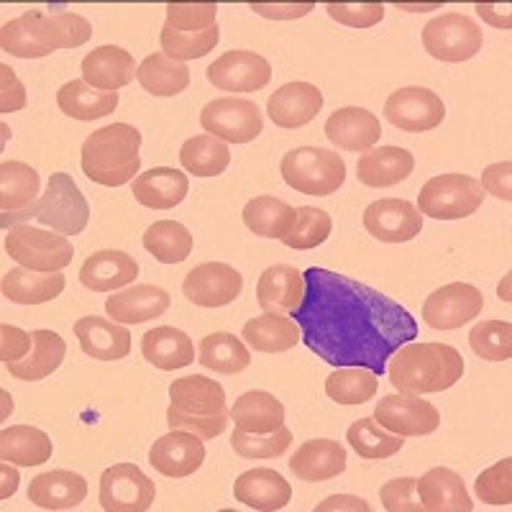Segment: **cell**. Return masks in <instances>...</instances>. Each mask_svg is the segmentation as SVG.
I'll use <instances>...</instances> for the list:
<instances>
[{
    "mask_svg": "<svg viewBox=\"0 0 512 512\" xmlns=\"http://www.w3.org/2000/svg\"><path fill=\"white\" fill-rule=\"evenodd\" d=\"M305 295L295 320L300 338L331 367H361L382 377L400 346L418 338L413 315L392 297L331 269L303 272Z\"/></svg>",
    "mask_w": 512,
    "mask_h": 512,
    "instance_id": "obj_1",
    "label": "cell"
},
{
    "mask_svg": "<svg viewBox=\"0 0 512 512\" xmlns=\"http://www.w3.org/2000/svg\"><path fill=\"white\" fill-rule=\"evenodd\" d=\"M90 36L93 26L80 13L26 11L3 26L0 47L18 59H41L57 49L82 47L88 44Z\"/></svg>",
    "mask_w": 512,
    "mask_h": 512,
    "instance_id": "obj_2",
    "label": "cell"
},
{
    "mask_svg": "<svg viewBox=\"0 0 512 512\" xmlns=\"http://www.w3.org/2000/svg\"><path fill=\"white\" fill-rule=\"evenodd\" d=\"M392 387L405 395L451 390L464 377V356L448 344H405L387 361Z\"/></svg>",
    "mask_w": 512,
    "mask_h": 512,
    "instance_id": "obj_3",
    "label": "cell"
},
{
    "mask_svg": "<svg viewBox=\"0 0 512 512\" xmlns=\"http://www.w3.org/2000/svg\"><path fill=\"white\" fill-rule=\"evenodd\" d=\"M167 425L169 431H190L203 441H213L226 433L231 410L226 408V390L216 379L190 374L169 384Z\"/></svg>",
    "mask_w": 512,
    "mask_h": 512,
    "instance_id": "obj_4",
    "label": "cell"
},
{
    "mask_svg": "<svg viewBox=\"0 0 512 512\" xmlns=\"http://www.w3.org/2000/svg\"><path fill=\"white\" fill-rule=\"evenodd\" d=\"M141 131L131 123H111L82 141L80 167L103 187H121L141 175Z\"/></svg>",
    "mask_w": 512,
    "mask_h": 512,
    "instance_id": "obj_5",
    "label": "cell"
},
{
    "mask_svg": "<svg viewBox=\"0 0 512 512\" xmlns=\"http://www.w3.org/2000/svg\"><path fill=\"white\" fill-rule=\"evenodd\" d=\"M280 172L282 180L292 190L313 195V198L333 195L346 182L344 157L333 149H320V146H297L287 152L280 162Z\"/></svg>",
    "mask_w": 512,
    "mask_h": 512,
    "instance_id": "obj_6",
    "label": "cell"
},
{
    "mask_svg": "<svg viewBox=\"0 0 512 512\" xmlns=\"http://www.w3.org/2000/svg\"><path fill=\"white\" fill-rule=\"evenodd\" d=\"M484 203V190L477 177L448 172V175L431 177L420 187L418 210L420 216L436 221H461L474 216Z\"/></svg>",
    "mask_w": 512,
    "mask_h": 512,
    "instance_id": "obj_7",
    "label": "cell"
},
{
    "mask_svg": "<svg viewBox=\"0 0 512 512\" xmlns=\"http://www.w3.org/2000/svg\"><path fill=\"white\" fill-rule=\"evenodd\" d=\"M6 251L13 262L31 272H62L70 267L75 246L62 233L34 226H13L6 231Z\"/></svg>",
    "mask_w": 512,
    "mask_h": 512,
    "instance_id": "obj_8",
    "label": "cell"
},
{
    "mask_svg": "<svg viewBox=\"0 0 512 512\" xmlns=\"http://www.w3.org/2000/svg\"><path fill=\"white\" fill-rule=\"evenodd\" d=\"M482 44V29L464 13H441L423 29L425 52L438 62H469L482 52Z\"/></svg>",
    "mask_w": 512,
    "mask_h": 512,
    "instance_id": "obj_9",
    "label": "cell"
},
{
    "mask_svg": "<svg viewBox=\"0 0 512 512\" xmlns=\"http://www.w3.org/2000/svg\"><path fill=\"white\" fill-rule=\"evenodd\" d=\"M36 221L62 236H77L88 228L90 205L72 175L57 172L49 177L47 192L41 195L39 205H36Z\"/></svg>",
    "mask_w": 512,
    "mask_h": 512,
    "instance_id": "obj_10",
    "label": "cell"
},
{
    "mask_svg": "<svg viewBox=\"0 0 512 512\" xmlns=\"http://www.w3.org/2000/svg\"><path fill=\"white\" fill-rule=\"evenodd\" d=\"M200 126L205 134L226 144H249L264 131V116L254 100L216 98L200 111Z\"/></svg>",
    "mask_w": 512,
    "mask_h": 512,
    "instance_id": "obj_11",
    "label": "cell"
},
{
    "mask_svg": "<svg viewBox=\"0 0 512 512\" xmlns=\"http://www.w3.org/2000/svg\"><path fill=\"white\" fill-rule=\"evenodd\" d=\"M157 484L136 464H113L100 474V507L105 512H146L154 505Z\"/></svg>",
    "mask_w": 512,
    "mask_h": 512,
    "instance_id": "obj_12",
    "label": "cell"
},
{
    "mask_svg": "<svg viewBox=\"0 0 512 512\" xmlns=\"http://www.w3.org/2000/svg\"><path fill=\"white\" fill-rule=\"evenodd\" d=\"M482 308L484 295L479 287L466 285V282H451L425 297L423 323L433 331H456L479 318Z\"/></svg>",
    "mask_w": 512,
    "mask_h": 512,
    "instance_id": "obj_13",
    "label": "cell"
},
{
    "mask_svg": "<svg viewBox=\"0 0 512 512\" xmlns=\"http://www.w3.org/2000/svg\"><path fill=\"white\" fill-rule=\"evenodd\" d=\"M39 172L24 162L0 164V226H24L36 218L39 205Z\"/></svg>",
    "mask_w": 512,
    "mask_h": 512,
    "instance_id": "obj_14",
    "label": "cell"
},
{
    "mask_svg": "<svg viewBox=\"0 0 512 512\" xmlns=\"http://www.w3.org/2000/svg\"><path fill=\"white\" fill-rule=\"evenodd\" d=\"M374 420L390 433L402 438L431 436L441 428V413L433 408L428 400H420V395H384L374 408Z\"/></svg>",
    "mask_w": 512,
    "mask_h": 512,
    "instance_id": "obj_15",
    "label": "cell"
},
{
    "mask_svg": "<svg viewBox=\"0 0 512 512\" xmlns=\"http://www.w3.org/2000/svg\"><path fill=\"white\" fill-rule=\"evenodd\" d=\"M208 82L223 93H256L272 80V64L249 49H233L208 64Z\"/></svg>",
    "mask_w": 512,
    "mask_h": 512,
    "instance_id": "obj_16",
    "label": "cell"
},
{
    "mask_svg": "<svg viewBox=\"0 0 512 512\" xmlns=\"http://www.w3.org/2000/svg\"><path fill=\"white\" fill-rule=\"evenodd\" d=\"M384 118L400 131L425 134L446 118V105L428 88H400L384 103Z\"/></svg>",
    "mask_w": 512,
    "mask_h": 512,
    "instance_id": "obj_17",
    "label": "cell"
},
{
    "mask_svg": "<svg viewBox=\"0 0 512 512\" xmlns=\"http://www.w3.org/2000/svg\"><path fill=\"white\" fill-rule=\"evenodd\" d=\"M244 290V277L236 267L223 262H205L185 274L182 292L192 305L200 308H223L239 300Z\"/></svg>",
    "mask_w": 512,
    "mask_h": 512,
    "instance_id": "obj_18",
    "label": "cell"
},
{
    "mask_svg": "<svg viewBox=\"0 0 512 512\" xmlns=\"http://www.w3.org/2000/svg\"><path fill=\"white\" fill-rule=\"evenodd\" d=\"M364 228L382 244H408L423 231V216L410 200L384 198L364 210Z\"/></svg>",
    "mask_w": 512,
    "mask_h": 512,
    "instance_id": "obj_19",
    "label": "cell"
},
{
    "mask_svg": "<svg viewBox=\"0 0 512 512\" xmlns=\"http://www.w3.org/2000/svg\"><path fill=\"white\" fill-rule=\"evenodd\" d=\"M205 461L203 438L190 431H169L149 448V464L162 477L185 479L198 472Z\"/></svg>",
    "mask_w": 512,
    "mask_h": 512,
    "instance_id": "obj_20",
    "label": "cell"
},
{
    "mask_svg": "<svg viewBox=\"0 0 512 512\" xmlns=\"http://www.w3.org/2000/svg\"><path fill=\"white\" fill-rule=\"evenodd\" d=\"M323 134L331 141L333 146L344 149V152H369L374 149V144L382 136V123L367 108H338L336 113H331L323 126Z\"/></svg>",
    "mask_w": 512,
    "mask_h": 512,
    "instance_id": "obj_21",
    "label": "cell"
},
{
    "mask_svg": "<svg viewBox=\"0 0 512 512\" xmlns=\"http://www.w3.org/2000/svg\"><path fill=\"white\" fill-rule=\"evenodd\" d=\"M320 111H323V93L313 82H287L267 100V116L280 128L308 126Z\"/></svg>",
    "mask_w": 512,
    "mask_h": 512,
    "instance_id": "obj_22",
    "label": "cell"
},
{
    "mask_svg": "<svg viewBox=\"0 0 512 512\" xmlns=\"http://www.w3.org/2000/svg\"><path fill=\"white\" fill-rule=\"evenodd\" d=\"M82 80L88 82L90 88L103 90V93H116V90L131 85L139 72L134 62V54L126 52L116 44H105V47L93 49L88 57L82 59Z\"/></svg>",
    "mask_w": 512,
    "mask_h": 512,
    "instance_id": "obj_23",
    "label": "cell"
},
{
    "mask_svg": "<svg viewBox=\"0 0 512 512\" xmlns=\"http://www.w3.org/2000/svg\"><path fill=\"white\" fill-rule=\"evenodd\" d=\"M303 295V272L292 264H272L256 282V303L264 313H295Z\"/></svg>",
    "mask_w": 512,
    "mask_h": 512,
    "instance_id": "obj_24",
    "label": "cell"
},
{
    "mask_svg": "<svg viewBox=\"0 0 512 512\" xmlns=\"http://www.w3.org/2000/svg\"><path fill=\"white\" fill-rule=\"evenodd\" d=\"M139 277V264L131 254L103 249L90 254L80 267V282L93 292H116Z\"/></svg>",
    "mask_w": 512,
    "mask_h": 512,
    "instance_id": "obj_25",
    "label": "cell"
},
{
    "mask_svg": "<svg viewBox=\"0 0 512 512\" xmlns=\"http://www.w3.org/2000/svg\"><path fill=\"white\" fill-rule=\"evenodd\" d=\"M169 292L157 285H131L118 290L105 300V313L116 323L131 326V323H146V320L162 318L169 308Z\"/></svg>",
    "mask_w": 512,
    "mask_h": 512,
    "instance_id": "obj_26",
    "label": "cell"
},
{
    "mask_svg": "<svg viewBox=\"0 0 512 512\" xmlns=\"http://www.w3.org/2000/svg\"><path fill=\"white\" fill-rule=\"evenodd\" d=\"M233 497L249 510L274 512L287 507V502L292 500V487L274 469H249L233 482Z\"/></svg>",
    "mask_w": 512,
    "mask_h": 512,
    "instance_id": "obj_27",
    "label": "cell"
},
{
    "mask_svg": "<svg viewBox=\"0 0 512 512\" xmlns=\"http://www.w3.org/2000/svg\"><path fill=\"white\" fill-rule=\"evenodd\" d=\"M75 336L80 349L98 361H118L131 354V333L116 320L88 315L75 323Z\"/></svg>",
    "mask_w": 512,
    "mask_h": 512,
    "instance_id": "obj_28",
    "label": "cell"
},
{
    "mask_svg": "<svg viewBox=\"0 0 512 512\" xmlns=\"http://www.w3.org/2000/svg\"><path fill=\"white\" fill-rule=\"evenodd\" d=\"M290 472L300 482H328L346 472V448L331 438L305 441L292 454Z\"/></svg>",
    "mask_w": 512,
    "mask_h": 512,
    "instance_id": "obj_29",
    "label": "cell"
},
{
    "mask_svg": "<svg viewBox=\"0 0 512 512\" xmlns=\"http://www.w3.org/2000/svg\"><path fill=\"white\" fill-rule=\"evenodd\" d=\"M420 507L428 512H472L474 502L466 492V484L461 474L446 466L428 469L418 479Z\"/></svg>",
    "mask_w": 512,
    "mask_h": 512,
    "instance_id": "obj_30",
    "label": "cell"
},
{
    "mask_svg": "<svg viewBox=\"0 0 512 512\" xmlns=\"http://www.w3.org/2000/svg\"><path fill=\"white\" fill-rule=\"evenodd\" d=\"M88 497V482L82 474L67 469H52L29 484V502L41 510H75Z\"/></svg>",
    "mask_w": 512,
    "mask_h": 512,
    "instance_id": "obj_31",
    "label": "cell"
},
{
    "mask_svg": "<svg viewBox=\"0 0 512 512\" xmlns=\"http://www.w3.org/2000/svg\"><path fill=\"white\" fill-rule=\"evenodd\" d=\"M136 203L152 210H172L187 198L190 192V180L185 172L172 167H154L146 169L131 182Z\"/></svg>",
    "mask_w": 512,
    "mask_h": 512,
    "instance_id": "obj_32",
    "label": "cell"
},
{
    "mask_svg": "<svg viewBox=\"0 0 512 512\" xmlns=\"http://www.w3.org/2000/svg\"><path fill=\"white\" fill-rule=\"evenodd\" d=\"M415 169V157L400 146L369 149L356 162V177L367 187H395L408 180Z\"/></svg>",
    "mask_w": 512,
    "mask_h": 512,
    "instance_id": "obj_33",
    "label": "cell"
},
{
    "mask_svg": "<svg viewBox=\"0 0 512 512\" xmlns=\"http://www.w3.org/2000/svg\"><path fill=\"white\" fill-rule=\"evenodd\" d=\"M141 354L152 367L162 372H175V369L190 367L195 361V346H192V338L180 328L157 326L141 338Z\"/></svg>",
    "mask_w": 512,
    "mask_h": 512,
    "instance_id": "obj_34",
    "label": "cell"
},
{
    "mask_svg": "<svg viewBox=\"0 0 512 512\" xmlns=\"http://www.w3.org/2000/svg\"><path fill=\"white\" fill-rule=\"evenodd\" d=\"M241 338L249 349L259 351V354H282L303 341L297 320L285 318V313H264L259 318L246 320L241 328Z\"/></svg>",
    "mask_w": 512,
    "mask_h": 512,
    "instance_id": "obj_35",
    "label": "cell"
},
{
    "mask_svg": "<svg viewBox=\"0 0 512 512\" xmlns=\"http://www.w3.org/2000/svg\"><path fill=\"white\" fill-rule=\"evenodd\" d=\"M64 285L67 280L62 272H31L26 267H16L6 272L0 290L6 300L16 305H44L62 295Z\"/></svg>",
    "mask_w": 512,
    "mask_h": 512,
    "instance_id": "obj_36",
    "label": "cell"
},
{
    "mask_svg": "<svg viewBox=\"0 0 512 512\" xmlns=\"http://www.w3.org/2000/svg\"><path fill=\"white\" fill-rule=\"evenodd\" d=\"M231 420L236 431L274 433L285 425V405L272 392L251 390L233 402Z\"/></svg>",
    "mask_w": 512,
    "mask_h": 512,
    "instance_id": "obj_37",
    "label": "cell"
},
{
    "mask_svg": "<svg viewBox=\"0 0 512 512\" xmlns=\"http://www.w3.org/2000/svg\"><path fill=\"white\" fill-rule=\"evenodd\" d=\"M31 338H34V346H31L29 356L6 364V367L11 377L24 379V382H39V379H47L49 374L62 367L64 356H67V344L59 333L47 331V328L31 331Z\"/></svg>",
    "mask_w": 512,
    "mask_h": 512,
    "instance_id": "obj_38",
    "label": "cell"
},
{
    "mask_svg": "<svg viewBox=\"0 0 512 512\" xmlns=\"http://www.w3.org/2000/svg\"><path fill=\"white\" fill-rule=\"evenodd\" d=\"M57 105L64 116L75 121H98L116 111L118 93H103L90 88L85 80H72L57 90Z\"/></svg>",
    "mask_w": 512,
    "mask_h": 512,
    "instance_id": "obj_39",
    "label": "cell"
},
{
    "mask_svg": "<svg viewBox=\"0 0 512 512\" xmlns=\"http://www.w3.org/2000/svg\"><path fill=\"white\" fill-rule=\"evenodd\" d=\"M54 454L52 438L34 425H11L0 433V459L16 466L47 464Z\"/></svg>",
    "mask_w": 512,
    "mask_h": 512,
    "instance_id": "obj_40",
    "label": "cell"
},
{
    "mask_svg": "<svg viewBox=\"0 0 512 512\" xmlns=\"http://www.w3.org/2000/svg\"><path fill=\"white\" fill-rule=\"evenodd\" d=\"M136 80L149 95L175 98V95L185 93L187 85H190V70H187L185 62H177L164 52H154L139 64Z\"/></svg>",
    "mask_w": 512,
    "mask_h": 512,
    "instance_id": "obj_41",
    "label": "cell"
},
{
    "mask_svg": "<svg viewBox=\"0 0 512 512\" xmlns=\"http://www.w3.org/2000/svg\"><path fill=\"white\" fill-rule=\"evenodd\" d=\"M198 364L216 374H239L251 364V351L233 333H210L198 346Z\"/></svg>",
    "mask_w": 512,
    "mask_h": 512,
    "instance_id": "obj_42",
    "label": "cell"
},
{
    "mask_svg": "<svg viewBox=\"0 0 512 512\" xmlns=\"http://www.w3.org/2000/svg\"><path fill=\"white\" fill-rule=\"evenodd\" d=\"M292 216H295V208L285 200L274 198V195H259V198L249 200L241 210L244 226L256 236H264V239H282L290 228Z\"/></svg>",
    "mask_w": 512,
    "mask_h": 512,
    "instance_id": "obj_43",
    "label": "cell"
},
{
    "mask_svg": "<svg viewBox=\"0 0 512 512\" xmlns=\"http://www.w3.org/2000/svg\"><path fill=\"white\" fill-rule=\"evenodd\" d=\"M180 162L185 172L195 177H218L231 164V152H228L226 141L216 139V136H192L182 144Z\"/></svg>",
    "mask_w": 512,
    "mask_h": 512,
    "instance_id": "obj_44",
    "label": "cell"
},
{
    "mask_svg": "<svg viewBox=\"0 0 512 512\" xmlns=\"http://www.w3.org/2000/svg\"><path fill=\"white\" fill-rule=\"evenodd\" d=\"M346 441L361 459L369 461L390 459L405 448V438L382 428L374 418H359L356 423H351L346 431Z\"/></svg>",
    "mask_w": 512,
    "mask_h": 512,
    "instance_id": "obj_45",
    "label": "cell"
},
{
    "mask_svg": "<svg viewBox=\"0 0 512 512\" xmlns=\"http://www.w3.org/2000/svg\"><path fill=\"white\" fill-rule=\"evenodd\" d=\"M192 246V233L180 221H157L144 233V249L162 264H182Z\"/></svg>",
    "mask_w": 512,
    "mask_h": 512,
    "instance_id": "obj_46",
    "label": "cell"
},
{
    "mask_svg": "<svg viewBox=\"0 0 512 512\" xmlns=\"http://www.w3.org/2000/svg\"><path fill=\"white\" fill-rule=\"evenodd\" d=\"M377 390V374L361 367H338L326 379V395L338 405H364L377 397Z\"/></svg>",
    "mask_w": 512,
    "mask_h": 512,
    "instance_id": "obj_47",
    "label": "cell"
},
{
    "mask_svg": "<svg viewBox=\"0 0 512 512\" xmlns=\"http://www.w3.org/2000/svg\"><path fill=\"white\" fill-rule=\"evenodd\" d=\"M331 231L333 221L326 210L313 208V205H303V208H295L290 228H287L285 236H282L280 241L285 246H290V249L308 251L320 244H326Z\"/></svg>",
    "mask_w": 512,
    "mask_h": 512,
    "instance_id": "obj_48",
    "label": "cell"
},
{
    "mask_svg": "<svg viewBox=\"0 0 512 512\" xmlns=\"http://www.w3.org/2000/svg\"><path fill=\"white\" fill-rule=\"evenodd\" d=\"M221 41V29L210 26V29L198 31V34H182V31L169 29L167 24L162 26V34H159V44H162V52L167 57L177 59V62H187V59H203L205 54H210L216 49V44Z\"/></svg>",
    "mask_w": 512,
    "mask_h": 512,
    "instance_id": "obj_49",
    "label": "cell"
},
{
    "mask_svg": "<svg viewBox=\"0 0 512 512\" xmlns=\"http://www.w3.org/2000/svg\"><path fill=\"white\" fill-rule=\"evenodd\" d=\"M469 346L484 361H507L512 356L510 320H482L469 331Z\"/></svg>",
    "mask_w": 512,
    "mask_h": 512,
    "instance_id": "obj_50",
    "label": "cell"
},
{
    "mask_svg": "<svg viewBox=\"0 0 512 512\" xmlns=\"http://www.w3.org/2000/svg\"><path fill=\"white\" fill-rule=\"evenodd\" d=\"M292 431L290 428H277L274 433H244L233 431L231 448L244 459H277L290 448Z\"/></svg>",
    "mask_w": 512,
    "mask_h": 512,
    "instance_id": "obj_51",
    "label": "cell"
},
{
    "mask_svg": "<svg viewBox=\"0 0 512 512\" xmlns=\"http://www.w3.org/2000/svg\"><path fill=\"white\" fill-rule=\"evenodd\" d=\"M474 492L487 505L507 507L512 502V459H502L484 469L474 482Z\"/></svg>",
    "mask_w": 512,
    "mask_h": 512,
    "instance_id": "obj_52",
    "label": "cell"
},
{
    "mask_svg": "<svg viewBox=\"0 0 512 512\" xmlns=\"http://www.w3.org/2000/svg\"><path fill=\"white\" fill-rule=\"evenodd\" d=\"M216 16V3H167V26L182 34H198L216 26Z\"/></svg>",
    "mask_w": 512,
    "mask_h": 512,
    "instance_id": "obj_53",
    "label": "cell"
},
{
    "mask_svg": "<svg viewBox=\"0 0 512 512\" xmlns=\"http://www.w3.org/2000/svg\"><path fill=\"white\" fill-rule=\"evenodd\" d=\"M326 11L349 29H372L384 18L382 3H326Z\"/></svg>",
    "mask_w": 512,
    "mask_h": 512,
    "instance_id": "obj_54",
    "label": "cell"
},
{
    "mask_svg": "<svg viewBox=\"0 0 512 512\" xmlns=\"http://www.w3.org/2000/svg\"><path fill=\"white\" fill-rule=\"evenodd\" d=\"M379 500L387 512H420V497H418V479L400 477L384 484L379 489Z\"/></svg>",
    "mask_w": 512,
    "mask_h": 512,
    "instance_id": "obj_55",
    "label": "cell"
},
{
    "mask_svg": "<svg viewBox=\"0 0 512 512\" xmlns=\"http://www.w3.org/2000/svg\"><path fill=\"white\" fill-rule=\"evenodd\" d=\"M31 346H34V338H31V333H26L24 328L11 326V323H3V326H0V361H3V364H13V361L26 359Z\"/></svg>",
    "mask_w": 512,
    "mask_h": 512,
    "instance_id": "obj_56",
    "label": "cell"
},
{
    "mask_svg": "<svg viewBox=\"0 0 512 512\" xmlns=\"http://www.w3.org/2000/svg\"><path fill=\"white\" fill-rule=\"evenodd\" d=\"M26 88L16 77V70L8 64H0V113H16L26 108Z\"/></svg>",
    "mask_w": 512,
    "mask_h": 512,
    "instance_id": "obj_57",
    "label": "cell"
},
{
    "mask_svg": "<svg viewBox=\"0 0 512 512\" xmlns=\"http://www.w3.org/2000/svg\"><path fill=\"white\" fill-rule=\"evenodd\" d=\"M479 185H482V190L489 192V195H495V198L510 203L512 200V162L510 159L484 167Z\"/></svg>",
    "mask_w": 512,
    "mask_h": 512,
    "instance_id": "obj_58",
    "label": "cell"
},
{
    "mask_svg": "<svg viewBox=\"0 0 512 512\" xmlns=\"http://www.w3.org/2000/svg\"><path fill=\"white\" fill-rule=\"evenodd\" d=\"M249 8L264 18L292 21V18H303L310 11H315V3H251Z\"/></svg>",
    "mask_w": 512,
    "mask_h": 512,
    "instance_id": "obj_59",
    "label": "cell"
},
{
    "mask_svg": "<svg viewBox=\"0 0 512 512\" xmlns=\"http://www.w3.org/2000/svg\"><path fill=\"white\" fill-rule=\"evenodd\" d=\"M477 13L482 16V21H487L489 26H495V29H510L512 26V16H510V6H495V3H477Z\"/></svg>",
    "mask_w": 512,
    "mask_h": 512,
    "instance_id": "obj_60",
    "label": "cell"
},
{
    "mask_svg": "<svg viewBox=\"0 0 512 512\" xmlns=\"http://www.w3.org/2000/svg\"><path fill=\"white\" fill-rule=\"evenodd\" d=\"M328 510H359V512H369V510H372V507H369L367 500H361V497L333 495V497H328V500H323L318 507H315V512H328Z\"/></svg>",
    "mask_w": 512,
    "mask_h": 512,
    "instance_id": "obj_61",
    "label": "cell"
},
{
    "mask_svg": "<svg viewBox=\"0 0 512 512\" xmlns=\"http://www.w3.org/2000/svg\"><path fill=\"white\" fill-rule=\"evenodd\" d=\"M0 474H3V489H0V500H8L11 495H16V489H18V472L13 469L11 461H3L0 464Z\"/></svg>",
    "mask_w": 512,
    "mask_h": 512,
    "instance_id": "obj_62",
    "label": "cell"
},
{
    "mask_svg": "<svg viewBox=\"0 0 512 512\" xmlns=\"http://www.w3.org/2000/svg\"><path fill=\"white\" fill-rule=\"evenodd\" d=\"M497 292H500V300H505V303H510V274H505V282H502L500 287H497Z\"/></svg>",
    "mask_w": 512,
    "mask_h": 512,
    "instance_id": "obj_63",
    "label": "cell"
}]
</instances>
